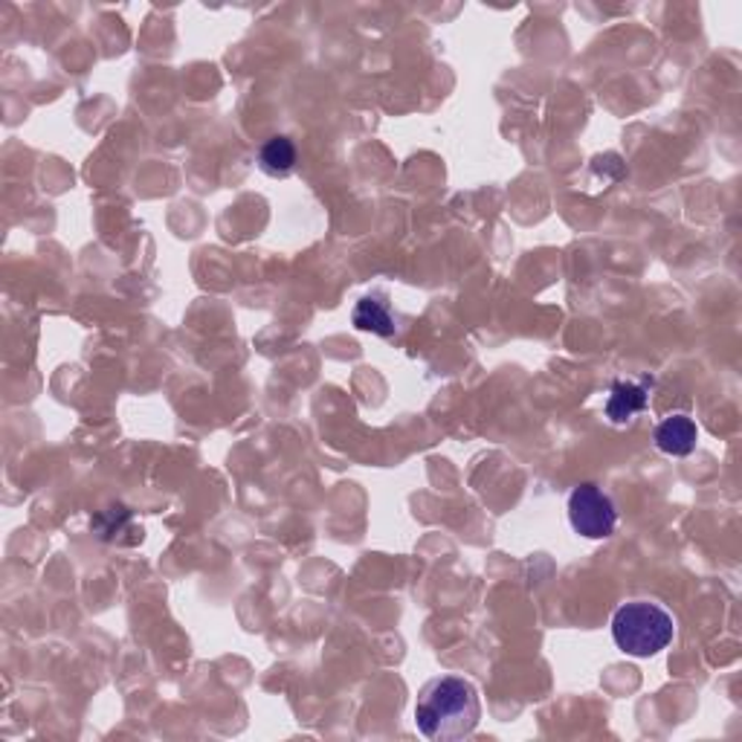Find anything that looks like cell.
Segmentation results:
<instances>
[{
    "mask_svg": "<svg viewBox=\"0 0 742 742\" xmlns=\"http://www.w3.org/2000/svg\"><path fill=\"white\" fill-rule=\"evenodd\" d=\"M481 719L479 691L467 679H432L415 705V726L432 742H456L470 737Z\"/></svg>",
    "mask_w": 742,
    "mask_h": 742,
    "instance_id": "obj_1",
    "label": "cell"
},
{
    "mask_svg": "<svg viewBox=\"0 0 742 742\" xmlns=\"http://www.w3.org/2000/svg\"><path fill=\"white\" fill-rule=\"evenodd\" d=\"M612 638L618 649L633 658L658 656L675 638V621L653 600H630L612 615Z\"/></svg>",
    "mask_w": 742,
    "mask_h": 742,
    "instance_id": "obj_2",
    "label": "cell"
},
{
    "mask_svg": "<svg viewBox=\"0 0 742 742\" xmlns=\"http://www.w3.org/2000/svg\"><path fill=\"white\" fill-rule=\"evenodd\" d=\"M569 523L586 540H607L618 525V507L598 484H577L569 496Z\"/></svg>",
    "mask_w": 742,
    "mask_h": 742,
    "instance_id": "obj_3",
    "label": "cell"
},
{
    "mask_svg": "<svg viewBox=\"0 0 742 742\" xmlns=\"http://www.w3.org/2000/svg\"><path fill=\"white\" fill-rule=\"evenodd\" d=\"M696 441H699V430H696V421L687 415H670L656 427V447L665 456H691L696 450Z\"/></svg>",
    "mask_w": 742,
    "mask_h": 742,
    "instance_id": "obj_4",
    "label": "cell"
},
{
    "mask_svg": "<svg viewBox=\"0 0 742 742\" xmlns=\"http://www.w3.org/2000/svg\"><path fill=\"white\" fill-rule=\"evenodd\" d=\"M647 404L649 395L644 383H626V380H621V383L612 386V392L607 397V418L615 427H624V423L633 421L635 415H642L647 409Z\"/></svg>",
    "mask_w": 742,
    "mask_h": 742,
    "instance_id": "obj_5",
    "label": "cell"
},
{
    "mask_svg": "<svg viewBox=\"0 0 742 742\" xmlns=\"http://www.w3.org/2000/svg\"><path fill=\"white\" fill-rule=\"evenodd\" d=\"M351 322H355L360 331H369V334H378V337H392V334H395L392 311H388V304L383 302V299H378V296H363V299L355 304Z\"/></svg>",
    "mask_w": 742,
    "mask_h": 742,
    "instance_id": "obj_6",
    "label": "cell"
},
{
    "mask_svg": "<svg viewBox=\"0 0 742 742\" xmlns=\"http://www.w3.org/2000/svg\"><path fill=\"white\" fill-rule=\"evenodd\" d=\"M296 166V145L287 136H271L259 152V169L271 178H287Z\"/></svg>",
    "mask_w": 742,
    "mask_h": 742,
    "instance_id": "obj_7",
    "label": "cell"
}]
</instances>
